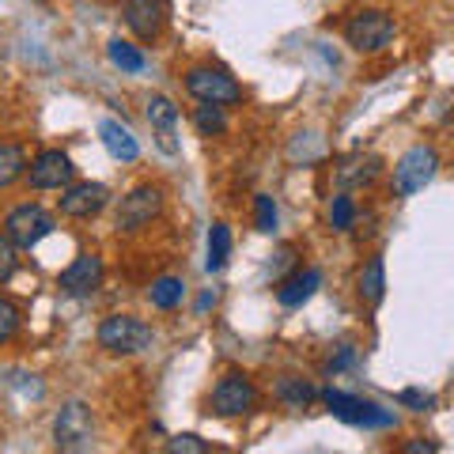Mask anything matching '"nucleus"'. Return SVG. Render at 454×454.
Masks as SVG:
<instances>
[{"label": "nucleus", "mask_w": 454, "mask_h": 454, "mask_svg": "<svg viewBox=\"0 0 454 454\" xmlns=\"http://www.w3.org/2000/svg\"><path fill=\"white\" fill-rule=\"evenodd\" d=\"M106 201H110V190L103 182H68L61 193V212L73 220H91L106 208Z\"/></svg>", "instance_id": "9b49d317"}, {"label": "nucleus", "mask_w": 454, "mask_h": 454, "mask_svg": "<svg viewBox=\"0 0 454 454\" xmlns=\"http://www.w3.org/2000/svg\"><path fill=\"white\" fill-rule=\"evenodd\" d=\"M352 364H356V348H352V345H340V348H337V356L325 364V372L337 375V372H345V367H352Z\"/></svg>", "instance_id": "7c9ffc66"}, {"label": "nucleus", "mask_w": 454, "mask_h": 454, "mask_svg": "<svg viewBox=\"0 0 454 454\" xmlns=\"http://www.w3.org/2000/svg\"><path fill=\"white\" fill-rule=\"evenodd\" d=\"M106 57L121 73H145V65H148V57L140 53V46H133V42H125V38H114L106 46Z\"/></svg>", "instance_id": "5701e85b"}, {"label": "nucleus", "mask_w": 454, "mask_h": 454, "mask_svg": "<svg viewBox=\"0 0 454 454\" xmlns=\"http://www.w3.org/2000/svg\"><path fill=\"white\" fill-rule=\"evenodd\" d=\"M121 16L140 42H155L167 27V0H125Z\"/></svg>", "instance_id": "ddd939ff"}, {"label": "nucleus", "mask_w": 454, "mask_h": 454, "mask_svg": "<svg viewBox=\"0 0 454 454\" xmlns=\"http://www.w3.org/2000/svg\"><path fill=\"white\" fill-rule=\"evenodd\" d=\"M4 235L16 243L20 250H35L42 239L53 235V216L42 205H20L8 212L4 220Z\"/></svg>", "instance_id": "6e6552de"}, {"label": "nucleus", "mask_w": 454, "mask_h": 454, "mask_svg": "<svg viewBox=\"0 0 454 454\" xmlns=\"http://www.w3.org/2000/svg\"><path fill=\"white\" fill-rule=\"evenodd\" d=\"M57 284H61L65 295H76V300H83V295H95L98 284H103V258H98V254H76L73 265L61 269Z\"/></svg>", "instance_id": "f8f14e48"}, {"label": "nucleus", "mask_w": 454, "mask_h": 454, "mask_svg": "<svg viewBox=\"0 0 454 454\" xmlns=\"http://www.w3.org/2000/svg\"><path fill=\"white\" fill-rule=\"evenodd\" d=\"M27 178H31L35 190H65L68 182L76 178V167H73V160H68V152L46 148L27 163Z\"/></svg>", "instance_id": "9d476101"}, {"label": "nucleus", "mask_w": 454, "mask_h": 454, "mask_svg": "<svg viewBox=\"0 0 454 454\" xmlns=\"http://www.w3.org/2000/svg\"><path fill=\"white\" fill-rule=\"evenodd\" d=\"M254 216H258V231L262 235H273L277 223H280V212H277V201L269 193H258V201H254Z\"/></svg>", "instance_id": "a878e982"}, {"label": "nucleus", "mask_w": 454, "mask_h": 454, "mask_svg": "<svg viewBox=\"0 0 454 454\" xmlns=\"http://www.w3.org/2000/svg\"><path fill=\"white\" fill-rule=\"evenodd\" d=\"M402 450H405V454H435V450H439V443H428V439H417V443H405Z\"/></svg>", "instance_id": "2f4dec72"}, {"label": "nucleus", "mask_w": 454, "mask_h": 454, "mask_svg": "<svg viewBox=\"0 0 454 454\" xmlns=\"http://www.w3.org/2000/svg\"><path fill=\"white\" fill-rule=\"evenodd\" d=\"M382 175V160L379 155H352L337 167V182L345 190H356V186H372V182Z\"/></svg>", "instance_id": "f3484780"}, {"label": "nucleus", "mask_w": 454, "mask_h": 454, "mask_svg": "<svg viewBox=\"0 0 454 454\" xmlns=\"http://www.w3.org/2000/svg\"><path fill=\"white\" fill-rule=\"evenodd\" d=\"M193 125H197V133L201 137H223L227 133V114L216 103H201L197 114H193Z\"/></svg>", "instance_id": "b1692460"}, {"label": "nucleus", "mask_w": 454, "mask_h": 454, "mask_svg": "<svg viewBox=\"0 0 454 454\" xmlns=\"http://www.w3.org/2000/svg\"><path fill=\"white\" fill-rule=\"evenodd\" d=\"M212 303H216V295H212V292H205V295H201V303H197V315H205V310H208Z\"/></svg>", "instance_id": "473e14b6"}, {"label": "nucleus", "mask_w": 454, "mask_h": 454, "mask_svg": "<svg viewBox=\"0 0 454 454\" xmlns=\"http://www.w3.org/2000/svg\"><path fill=\"white\" fill-rule=\"evenodd\" d=\"M397 402H402L405 409H413V413H428V409L435 405V394H424L417 387H409V390L397 394Z\"/></svg>", "instance_id": "c756f323"}, {"label": "nucleus", "mask_w": 454, "mask_h": 454, "mask_svg": "<svg viewBox=\"0 0 454 454\" xmlns=\"http://www.w3.org/2000/svg\"><path fill=\"white\" fill-rule=\"evenodd\" d=\"M148 121H152V133H155V145L167 155H178V106L170 103L167 95H152L148 98Z\"/></svg>", "instance_id": "4468645a"}, {"label": "nucleus", "mask_w": 454, "mask_h": 454, "mask_svg": "<svg viewBox=\"0 0 454 454\" xmlns=\"http://www.w3.org/2000/svg\"><path fill=\"white\" fill-rule=\"evenodd\" d=\"M330 223L337 227V231H348L352 223H356V201H352L348 193H337L333 205H330Z\"/></svg>", "instance_id": "393cba45"}, {"label": "nucleus", "mask_w": 454, "mask_h": 454, "mask_svg": "<svg viewBox=\"0 0 454 454\" xmlns=\"http://www.w3.org/2000/svg\"><path fill=\"white\" fill-rule=\"evenodd\" d=\"M227 258H231V227L212 223L208 227V262H205V269L208 273H220V269L227 265Z\"/></svg>", "instance_id": "412c9836"}, {"label": "nucleus", "mask_w": 454, "mask_h": 454, "mask_svg": "<svg viewBox=\"0 0 454 454\" xmlns=\"http://www.w3.org/2000/svg\"><path fill=\"white\" fill-rule=\"evenodd\" d=\"M95 439V420H91V409L83 402H68L61 405V413L53 417V443L57 450H88Z\"/></svg>", "instance_id": "0eeeda50"}, {"label": "nucleus", "mask_w": 454, "mask_h": 454, "mask_svg": "<svg viewBox=\"0 0 454 454\" xmlns=\"http://www.w3.org/2000/svg\"><path fill=\"white\" fill-rule=\"evenodd\" d=\"M20 273V247L8 235H0V284H8Z\"/></svg>", "instance_id": "bb28decb"}, {"label": "nucleus", "mask_w": 454, "mask_h": 454, "mask_svg": "<svg viewBox=\"0 0 454 454\" xmlns=\"http://www.w3.org/2000/svg\"><path fill=\"white\" fill-rule=\"evenodd\" d=\"M254 405H258V387L243 372H227L208 394V409L216 417H243Z\"/></svg>", "instance_id": "423d86ee"}, {"label": "nucleus", "mask_w": 454, "mask_h": 454, "mask_svg": "<svg viewBox=\"0 0 454 454\" xmlns=\"http://www.w3.org/2000/svg\"><path fill=\"white\" fill-rule=\"evenodd\" d=\"M167 450L170 454H208V443H205L201 435L186 432V435H170L167 439Z\"/></svg>", "instance_id": "c85d7f7f"}, {"label": "nucleus", "mask_w": 454, "mask_h": 454, "mask_svg": "<svg viewBox=\"0 0 454 454\" xmlns=\"http://www.w3.org/2000/svg\"><path fill=\"white\" fill-rule=\"evenodd\" d=\"M325 409L337 417V420H345V424H356V428H390L394 424V413L390 409H382L375 402H367V397H356V394H345V390H322L318 394Z\"/></svg>", "instance_id": "7ed1b4c3"}, {"label": "nucleus", "mask_w": 454, "mask_h": 454, "mask_svg": "<svg viewBox=\"0 0 454 454\" xmlns=\"http://www.w3.org/2000/svg\"><path fill=\"white\" fill-rule=\"evenodd\" d=\"M98 140H103V148L114 155L118 163H137L140 160V145H137V137L129 125H121V121H98Z\"/></svg>", "instance_id": "2eb2a0df"}, {"label": "nucleus", "mask_w": 454, "mask_h": 454, "mask_svg": "<svg viewBox=\"0 0 454 454\" xmlns=\"http://www.w3.org/2000/svg\"><path fill=\"white\" fill-rule=\"evenodd\" d=\"M394 31H397L394 16H387V12H379V8H364L345 23V42L356 53H379L390 46Z\"/></svg>", "instance_id": "20e7f679"}, {"label": "nucleus", "mask_w": 454, "mask_h": 454, "mask_svg": "<svg viewBox=\"0 0 454 454\" xmlns=\"http://www.w3.org/2000/svg\"><path fill=\"white\" fill-rule=\"evenodd\" d=\"M435 170H439V155L432 145H413L402 160L394 163V193L397 197H413L420 193L428 182L435 178Z\"/></svg>", "instance_id": "39448f33"}, {"label": "nucleus", "mask_w": 454, "mask_h": 454, "mask_svg": "<svg viewBox=\"0 0 454 454\" xmlns=\"http://www.w3.org/2000/svg\"><path fill=\"white\" fill-rule=\"evenodd\" d=\"M277 397L288 409H310L318 402V390L310 387L307 379H300V375H284L280 382H277Z\"/></svg>", "instance_id": "a211bd4d"}, {"label": "nucleus", "mask_w": 454, "mask_h": 454, "mask_svg": "<svg viewBox=\"0 0 454 454\" xmlns=\"http://www.w3.org/2000/svg\"><path fill=\"white\" fill-rule=\"evenodd\" d=\"M318 288H322V269H295L288 280H280L277 303L280 307H303Z\"/></svg>", "instance_id": "dca6fc26"}, {"label": "nucleus", "mask_w": 454, "mask_h": 454, "mask_svg": "<svg viewBox=\"0 0 454 454\" xmlns=\"http://www.w3.org/2000/svg\"><path fill=\"white\" fill-rule=\"evenodd\" d=\"M160 212H163V190L145 182V186H137V190H129L121 197L118 231H140V227H148Z\"/></svg>", "instance_id": "1a4fd4ad"}, {"label": "nucleus", "mask_w": 454, "mask_h": 454, "mask_svg": "<svg viewBox=\"0 0 454 454\" xmlns=\"http://www.w3.org/2000/svg\"><path fill=\"white\" fill-rule=\"evenodd\" d=\"M98 345L110 356H137V352H145L152 345V325L133 315H110L98 325Z\"/></svg>", "instance_id": "f257e3e1"}, {"label": "nucleus", "mask_w": 454, "mask_h": 454, "mask_svg": "<svg viewBox=\"0 0 454 454\" xmlns=\"http://www.w3.org/2000/svg\"><path fill=\"white\" fill-rule=\"evenodd\" d=\"M27 175V152L20 145H0V190L16 186V182Z\"/></svg>", "instance_id": "4be33fe9"}, {"label": "nucleus", "mask_w": 454, "mask_h": 454, "mask_svg": "<svg viewBox=\"0 0 454 454\" xmlns=\"http://www.w3.org/2000/svg\"><path fill=\"white\" fill-rule=\"evenodd\" d=\"M186 91L197 103H216V106H235L243 98L239 80L220 65H197L186 73Z\"/></svg>", "instance_id": "f03ea898"}, {"label": "nucleus", "mask_w": 454, "mask_h": 454, "mask_svg": "<svg viewBox=\"0 0 454 454\" xmlns=\"http://www.w3.org/2000/svg\"><path fill=\"white\" fill-rule=\"evenodd\" d=\"M20 322H23L20 307L12 300H0V345H8V340L20 333Z\"/></svg>", "instance_id": "cd10ccee"}, {"label": "nucleus", "mask_w": 454, "mask_h": 454, "mask_svg": "<svg viewBox=\"0 0 454 454\" xmlns=\"http://www.w3.org/2000/svg\"><path fill=\"white\" fill-rule=\"evenodd\" d=\"M382 295H387V262L372 258V262L364 265V273H360V300L379 307Z\"/></svg>", "instance_id": "6ab92c4d"}, {"label": "nucleus", "mask_w": 454, "mask_h": 454, "mask_svg": "<svg viewBox=\"0 0 454 454\" xmlns=\"http://www.w3.org/2000/svg\"><path fill=\"white\" fill-rule=\"evenodd\" d=\"M148 300H152V307H160V310L182 307V300H186V280H182V277H160V280H152Z\"/></svg>", "instance_id": "aec40b11"}]
</instances>
